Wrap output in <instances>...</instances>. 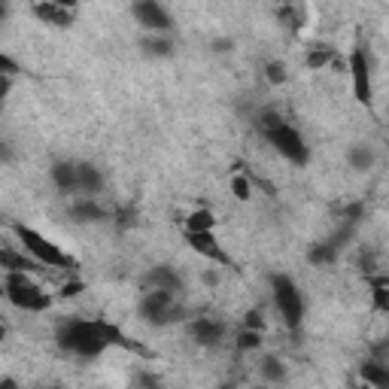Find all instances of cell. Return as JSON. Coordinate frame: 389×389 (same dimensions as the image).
<instances>
[{
  "label": "cell",
  "mask_w": 389,
  "mask_h": 389,
  "mask_svg": "<svg viewBox=\"0 0 389 389\" xmlns=\"http://www.w3.org/2000/svg\"><path fill=\"white\" fill-rule=\"evenodd\" d=\"M55 344L79 359H98L110 347L134 350V344L125 338V331L107 323V319H79V316L61 319L58 328H55Z\"/></svg>",
  "instance_id": "1"
},
{
  "label": "cell",
  "mask_w": 389,
  "mask_h": 389,
  "mask_svg": "<svg viewBox=\"0 0 389 389\" xmlns=\"http://www.w3.org/2000/svg\"><path fill=\"white\" fill-rule=\"evenodd\" d=\"M256 128L261 131V137L271 143V150L277 152L280 158H286L289 165L295 167H304L307 162H311V146L304 143L301 131L295 128L292 122H286L277 110H259L256 113Z\"/></svg>",
  "instance_id": "2"
},
{
  "label": "cell",
  "mask_w": 389,
  "mask_h": 389,
  "mask_svg": "<svg viewBox=\"0 0 389 389\" xmlns=\"http://www.w3.org/2000/svg\"><path fill=\"white\" fill-rule=\"evenodd\" d=\"M4 295L16 311L46 313L52 307V292L31 271H4Z\"/></svg>",
  "instance_id": "3"
},
{
  "label": "cell",
  "mask_w": 389,
  "mask_h": 389,
  "mask_svg": "<svg viewBox=\"0 0 389 389\" xmlns=\"http://www.w3.org/2000/svg\"><path fill=\"white\" fill-rule=\"evenodd\" d=\"M9 232L16 234L19 247L25 249L28 256H33L40 261L43 268H52V271H64V274H76V259L67 256L64 249L55 244V240H49L46 234H40L37 228L31 225H21V222H13L9 225Z\"/></svg>",
  "instance_id": "4"
},
{
  "label": "cell",
  "mask_w": 389,
  "mask_h": 389,
  "mask_svg": "<svg viewBox=\"0 0 389 389\" xmlns=\"http://www.w3.org/2000/svg\"><path fill=\"white\" fill-rule=\"evenodd\" d=\"M140 316L150 326H170L186 319V307L180 304V295L170 289H146L140 299Z\"/></svg>",
  "instance_id": "5"
},
{
  "label": "cell",
  "mask_w": 389,
  "mask_h": 389,
  "mask_svg": "<svg viewBox=\"0 0 389 389\" xmlns=\"http://www.w3.org/2000/svg\"><path fill=\"white\" fill-rule=\"evenodd\" d=\"M271 295L277 304V313L286 323V328H301L304 323V295L289 274H274L271 277Z\"/></svg>",
  "instance_id": "6"
},
{
  "label": "cell",
  "mask_w": 389,
  "mask_h": 389,
  "mask_svg": "<svg viewBox=\"0 0 389 389\" xmlns=\"http://www.w3.org/2000/svg\"><path fill=\"white\" fill-rule=\"evenodd\" d=\"M347 73L353 85V98L362 107H371L374 100V76H371V58L365 46H353L350 58H347Z\"/></svg>",
  "instance_id": "7"
},
{
  "label": "cell",
  "mask_w": 389,
  "mask_h": 389,
  "mask_svg": "<svg viewBox=\"0 0 389 389\" xmlns=\"http://www.w3.org/2000/svg\"><path fill=\"white\" fill-rule=\"evenodd\" d=\"M131 16L146 33H170V28H174V19L158 0H134Z\"/></svg>",
  "instance_id": "8"
},
{
  "label": "cell",
  "mask_w": 389,
  "mask_h": 389,
  "mask_svg": "<svg viewBox=\"0 0 389 389\" xmlns=\"http://www.w3.org/2000/svg\"><path fill=\"white\" fill-rule=\"evenodd\" d=\"M182 237H186V244H189L192 253H198L201 259L213 261V265H222V268H234L232 256L222 249L219 237H216L213 232H182Z\"/></svg>",
  "instance_id": "9"
},
{
  "label": "cell",
  "mask_w": 389,
  "mask_h": 389,
  "mask_svg": "<svg viewBox=\"0 0 389 389\" xmlns=\"http://www.w3.org/2000/svg\"><path fill=\"white\" fill-rule=\"evenodd\" d=\"M189 335L198 347L213 350V347L225 344L228 328H225V323H219V319H213V316H194V319H189Z\"/></svg>",
  "instance_id": "10"
},
{
  "label": "cell",
  "mask_w": 389,
  "mask_h": 389,
  "mask_svg": "<svg viewBox=\"0 0 389 389\" xmlns=\"http://www.w3.org/2000/svg\"><path fill=\"white\" fill-rule=\"evenodd\" d=\"M31 13H33V19H37V21L52 25V28H73L76 25V9L52 4V0H33Z\"/></svg>",
  "instance_id": "11"
},
{
  "label": "cell",
  "mask_w": 389,
  "mask_h": 389,
  "mask_svg": "<svg viewBox=\"0 0 389 389\" xmlns=\"http://www.w3.org/2000/svg\"><path fill=\"white\" fill-rule=\"evenodd\" d=\"M71 219L79 225H98V222H107V207L100 204L95 194H76L73 204H71Z\"/></svg>",
  "instance_id": "12"
},
{
  "label": "cell",
  "mask_w": 389,
  "mask_h": 389,
  "mask_svg": "<svg viewBox=\"0 0 389 389\" xmlns=\"http://www.w3.org/2000/svg\"><path fill=\"white\" fill-rule=\"evenodd\" d=\"M49 177L61 194H79V162H55L49 167Z\"/></svg>",
  "instance_id": "13"
},
{
  "label": "cell",
  "mask_w": 389,
  "mask_h": 389,
  "mask_svg": "<svg viewBox=\"0 0 389 389\" xmlns=\"http://www.w3.org/2000/svg\"><path fill=\"white\" fill-rule=\"evenodd\" d=\"M0 268L4 271H31V274H37L43 265L33 256H28L25 249H16L13 244H6L4 249H0Z\"/></svg>",
  "instance_id": "14"
},
{
  "label": "cell",
  "mask_w": 389,
  "mask_h": 389,
  "mask_svg": "<svg viewBox=\"0 0 389 389\" xmlns=\"http://www.w3.org/2000/svg\"><path fill=\"white\" fill-rule=\"evenodd\" d=\"M146 289H170V292H182V277L170 268V265H155L150 274H146Z\"/></svg>",
  "instance_id": "15"
},
{
  "label": "cell",
  "mask_w": 389,
  "mask_h": 389,
  "mask_svg": "<svg viewBox=\"0 0 389 389\" xmlns=\"http://www.w3.org/2000/svg\"><path fill=\"white\" fill-rule=\"evenodd\" d=\"M347 165H350L353 170H359V174H368V170H374V165H377L374 146H368V143H353L350 150H347Z\"/></svg>",
  "instance_id": "16"
},
{
  "label": "cell",
  "mask_w": 389,
  "mask_h": 389,
  "mask_svg": "<svg viewBox=\"0 0 389 389\" xmlns=\"http://www.w3.org/2000/svg\"><path fill=\"white\" fill-rule=\"evenodd\" d=\"M104 189V174L98 165L79 162V194H100Z\"/></svg>",
  "instance_id": "17"
},
{
  "label": "cell",
  "mask_w": 389,
  "mask_h": 389,
  "mask_svg": "<svg viewBox=\"0 0 389 389\" xmlns=\"http://www.w3.org/2000/svg\"><path fill=\"white\" fill-rule=\"evenodd\" d=\"M174 49H177V43L170 33H146V40H143V52L150 58H170Z\"/></svg>",
  "instance_id": "18"
},
{
  "label": "cell",
  "mask_w": 389,
  "mask_h": 389,
  "mask_svg": "<svg viewBox=\"0 0 389 389\" xmlns=\"http://www.w3.org/2000/svg\"><path fill=\"white\" fill-rule=\"evenodd\" d=\"M335 58H338V52L331 49L328 43H316V46L307 49L304 67H307V71H326V67H331V61H335Z\"/></svg>",
  "instance_id": "19"
},
{
  "label": "cell",
  "mask_w": 389,
  "mask_h": 389,
  "mask_svg": "<svg viewBox=\"0 0 389 389\" xmlns=\"http://www.w3.org/2000/svg\"><path fill=\"white\" fill-rule=\"evenodd\" d=\"M261 347H265V331L261 328H247V326L237 328V335H234V350L237 353H256Z\"/></svg>",
  "instance_id": "20"
},
{
  "label": "cell",
  "mask_w": 389,
  "mask_h": 389,
  "mask_svg": "<svg viewBox=\"0 0 389 389\" xmlns=\"http://www.w3.org/2000/svg\"><path fill=\"white\" fill-rule=\"evenodd\" d=\"M286 374H289V371H286V365H283L280 356H274V353L261 356V362H259V377H261V380H268V383H283Z\"/></svg>",
  "instance_id": "21"
},
{
  "label": "cell",
  "mask_w": 389,
  "mask_h": 389,
  "mask_svg": "<svg viewBox=\"0 0 389 389\" xmlns=\"http://www.w3.org/2000/svg\"><path fill=\"white\" fill-rule=\"evenodd\" d=\"M182 228H186V232H213V228H216V216L207 207H194V210H189Z\"/></svg>",
  "instance_id": "22"
},
{
  "label": "cell",
  "mask_w": 389,
  "mask_h": 389,
  "mask_svg": "<svg viewBox=\"0 0 389 389\" xmlns=\"http://www.w3.org/2000/svg\"><path fill=\"white\" fill-rule=\"evenodd\" d=\"M338 253H341V247H335L331 240H323V244H313L311 249H307V261L316 265V268H326L338 259Z\"/></svg>",
  "instance_id": "23"
},
{
  "label": "cell",
  "mask_w": 389,
  "mask_h": 389,
  "mask_svg": "<svg viewBox=\"0 0 389 389\" xmlns=\"http://www.w3.org/2000/svg\"><path fill=\"white\" fill-rule=\"evenodd\" d=\"M265 79H268V85H286V79H289V71H286L283 61L271 58V61H265Z\"/></svg>",
  "instance_id": "24"
},
{
  "label": "cell",
  "mask_w": 389,
  "mask_h": 389,
  "mask_svg": "<svg viewBox=\"0 0 389 389\" xmlns=\"http://www.w3.org/2000/svg\"><path fill=\"white\" fill-rule=\"evenodd\" d=\"M232 194H234L237 201H249V198H253V182H249L247 174H240V170L232 177Z\"/></svg>",
  "instance_id": "25"
},
{
  "label": "cell",
  "mask_w": 389,
  "mask_h": 389,
  "mask_svg": "<svg viewBox=\"0 0 389 389\" xmlns=\"http://www.w3.org/2000/svg\"><path fill=\"white\" fill-rule=\"evenodd\" d=\"M371 307L377 313L389 316V283L386 286H371Z\"/></svg>",
  "instance_id": "26"
},
{
  "label": "cell",
  "mask_w": 389,
  "mask_h": 389,
  "mask_svg": "<svg viewBox=\"0 0 389 389\" xmlns=\"http://www.w3.org/2000/svg\"><path fill=\"white\" fill-rule=\"evenodd\" d=\"M83 289H85V283L79 280V277H71V280H64L61 283V299H76V295H83Z\"/></svg>",
  "instance_id": "27"
},
{
  "label": "cell",
  "mask_w": 389,
  "mask_h": 389,
  "mask_svg": "<svg viewBox=\"0 0 389 389\" xmlns=\"http://www.w3.org/2000/svg\"><path fill=\"white\" fill-rule=\"evenodd\" d=\"M244 326H247V328H261V331H265V316H261L259 307H253V311L244 313Z\"/></svg>",
  "instance_id": "28"
},
{
  "label": "cell",
  "mask_w": 389,
  "mask_h": 389,
  "mask_svg": "<svg viewBox=\"0 0 389 389\" xmlns=\"http://www.w3.org/2000/svg\"><path fill=\"white\" fill-rule=\"evenodd\" d=\"M16 73H19V64L9 55H0V76H16Z\"/></svg>",
  "instance_id": "29"
},
{
  "label": "cell",
  "mask_w": 389,
  "mask_h": 389,
  "mask_svg": "<svg viewBox=\"0 0 389 389\" xmlns=\"http://www.w3.org/2000/svg\"><path fill=\"white\" fill-rule=\"evenodd\" d=\"M204 283H207V286H219V271H207V274H204Z\"/></svg>",
  "instance_id": "30"
},
{
  "label": "cell",
  "mask_w": 389,
  "mask_h": 389,
  "mask_svg": "<svg viewBox=\"0 0 389 389\" xmlns=\"http://www.w3.org/2000/svg\"><path fill=\"white\" fill-rule=\"evenodd\" d=\"M213 49H216V52H232V40H216Z\"/></svg>",
  "instance_id": "31"
},
{
  "label": "cell",
  "mask_w": 389,
  "mask_h": 389,
  "mask_svg": "<svg viewBox=\"0 0 389 389\" xmlns=\"http://www.w3.org/2000/svg\"><path fill=\"white\" fill-rule=\"evenodd\" d=\"M52 4H61V6H71V9H76V6H79V0H52Z\"/></svg>",
  "instance_id": "32"
}]
</instances>
